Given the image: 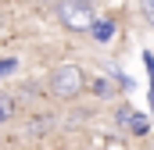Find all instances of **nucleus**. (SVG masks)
Returning a JSON list of instances; mask_svg holds the SVG:
<instances>
[{
  "label": "nucleus",
  "instance_id": "1",
  "mask_svg": "<svg viewBox=\"0 0 154 150\" xmlns=\"http://www.w3.org/2000/svg\"><path fill=\"white\" fill-rule=\"evenodd\" d=\"M82 86H86V75H82V68H75V64H61L57 72L50 75V89H54V97H61V100L79 97Z\"/></svg>",
  "mask_w": 154,
  "mask_h": 150
},
{
  "label": "nucleus",
  "instance_id": "2",
  "mask_svg": "<svg viewBox=\"0 0 154 150\" xmlns=\"http://www.w3.org/2000/svg\"><path fill=\"white\" fill-rule=\"evenodd\" d=\"M57 14H61V22H65L68 29H75V32H86V29L93 25L90 0H61V4H57Z\"/></svg>",
  "mask_w": 154,
  "mask_h": 150
},
{
  "label": "nucleus",
  "instance_id": "3",
  "mask_svg": "<svg viewBox=\"0 0 154 150\" xmlns=\"http://www.w3.org/2000/svg\"><path fill=\"white\" fill-rule=\"evenodd\" d=\"M90 29H93V36L100 39V43H104V39H111V25H108V22H93Z\"/></svg>",
  "mask_w": 154,
  "mask_h": 150
},
{
  "label": "nucleus",
  "instance_id": "4",
  "mask_svg": "<svg viewBox=\"0 0 154 150\" xmlns=\"http://www.w3.org/2000/svg\"><path fill=\"white\" fill-rule=\"evenodd\" d=\"M7 118H11V97L0 93V122H7Z\"/></svg>",
  "mask_w": 154,
  "mask_h": 150
},
{
  "label": "nucleus",
  "instance_id": "5",
  "mask_svg": "<svg viewBox=\"0 0 154 150\" xmlns=\"http://www.w3.org/2000/svg\"><path fill=\"white\" fill-rule=\"evenodd\" d=\"M140 7H143V18L154 25V0H140Z\"/></svg>",
  "mask_w": 154,
  "mask_h": 150
}]
</instances>
